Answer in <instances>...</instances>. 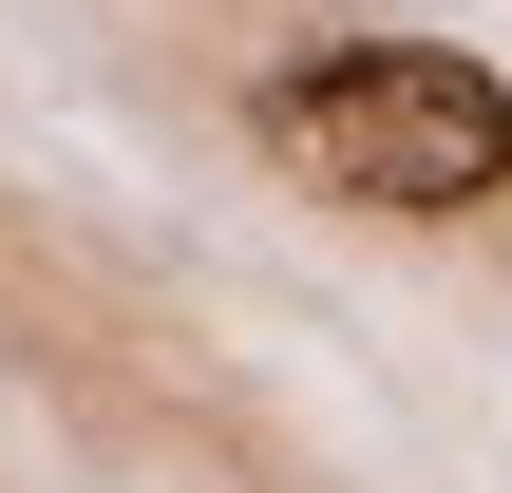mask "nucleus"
Segmentation results:
<instances>
[{
  "label": "nucleus",
  "instance_id": "f257e3e1",
  "mask_svg": "<svg viewBox=\"0 0 512 493\" xmlns=\"http://www.w3.org/2000/svg\"><path fill=\"white\" fill-rule=\"evenodd\" d=\"M247 114H266L285 171H323L342 209H399V228L512 190V76L456 57V38H323V57H285Z\"/></svg>",
  "mask_w": 512,
  "mask_h": 493
}]
</instances>
